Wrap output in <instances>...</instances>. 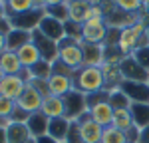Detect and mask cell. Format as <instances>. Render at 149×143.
<instances>
[{
    "label": "cell",
    "mask_w": 149,
    "mask_h": 143,
    "mask_svg": "<svg viewBox=\"0 0 149 143\" xmlns=\"http://www.w3.org/2000/svg\"><path fill=\"white\" fill-rule=\"evenodd\" d=\"M74 90H78L86 95H92L105 90V80H103L102 68L93 66H81L74 76Z\"/></svg>",
    "instance_id": "cell-1"
},
{
    "label": "cell",
    "mask_w": 149,
    "mask_h": 143,
    "mask_svg": "<svg viewBox=\"0 0 149 143\" xmlns=\"http://www.w3.org/2000/svg\"><path fill=\"white\" fill-rule=\"evenodd\" d=\"M109 97V92L107 90H102L97 94L88 95V103H90V115L95 123H100L102 127H109L113 123V107L109 106L107 101Z\"/></svg>",
    "instance_id": "cell-2"
},
{
    "label": "cell",
    "mask_w": 149,
    "mask_h": 143,
    "mask_svg": "<svg viewBox=\"0 0 149 143\" xmlns=\"http://www.w3.org/2000/svg\"><path fill=\"white\" fill-rule=\"evenodd\" d=\"M58 60L62 64H66L72 70H80L84 66V52H81V44L76 40L64 38L60 42V52H58Z\"/></svg>",
    "instance_id": "cell-3"
},
{
    "label": "cell",
    "mask_w": 149,
    "mask_h": 143,
    "mask_svg": "<svg viewBox=\"0 0 149 143\" xmlns=\"http://www.w3.org/2000/svg\"><path fill=\"white\" fill-rule=\"evenodd\" d=\"M44 8H34V10L28 12H20V14H12L8 16V24L10 28H16V30H26V32H34L36 28L40 26L42 18H44Z\"/></svg>",
    "instance_id": "cell-4"
},
{
    "label": "cell",
    "mask_w": 149,
    "mask_h": 143,
    "mask_svg": "<svg viewBox=\"0 0 149 143\" xmlns=\"http://www.w3.org/2000/svg\"><path fill=\"white\" fill-rule=\"evenodd\" d=\"M64 106H66V115L70 121H76L80 119L84 113L90 111V103H88V95L78 92V90H72L68 95H64Z\"/></svg>",
    "instance_id": "cell-5"
},
{
    "label": "cell",
    "mask_w": 149,
    "mask_h": 143,
    "mask_svg": "<svg viewBox=\"0 0 149 143\" xmlns=\"http://www.w3.org/2000/svg\"><path fill=\"white\" fill-rule=\"evenodd\" d=\"M26 87H28V82L22 74L20 76H2V80H0V95L8 97L12 101H18V97L24 94Z\"/></svg>",
    "instance_id": "cell-6"
},
{
    "label": "cell",
    "mask_w": 149,
    "mask_h": 143,
    "mask_svg": "<svg viewBox=\"0 0 149 143\" xmlns=\"http://www.w3.org/2000/svg\"><path fill=\"white\" fill-rule=\"evenodd\" d=\"M119 72H121L123 82H145V83H149V70H145L141 64H137L133 60V56H127V58L121 60Z\"/></svg>",
    "instance_id": "cell-7"
},
{
    "label": "cell",
    "mask_w": 149,
    "mask_h": 143,
    "mask_svg": "<svg viewBox=\"0 0 149 143\" xmlns=\"http://www.w3.org/2000/svg\"><path fill=\"white\" fill-rule=\"evenodd\" d=\"M32 42H34L36 48L40 50L42 60H46V62H50V64L58 62V52H60V44H58V42H54V40L46 38V36L42 34L38 28L32 32Z\"/></svg>",
    "instance_id": "cell-8"
},
{
    "label": "cell",
    "mask_w": 149,
    "mask_h": 143,
    "mask_svg": "<svg viewBox=\"0 0 149 143\" xmlns=\"http://www.w3.org/2000/svg\"><path fill=\"white\" fill-rule=\"evenodd\" d=\"M80 123V129H81V139L84 143H102V135H103V127L100 123H95L88 113H84L80 119H76Z\"/></svg>",
    "instance_id": "cell-9"
},
{
    "label": "cell",
    "mask_w": 149,
    "mask_h": 143,
    "mask_svg": "<svg viewBox=\"0 0 149 143\" xmlns=\"http://www.w3.org/2000/svg\"><path fill=\"white\" fill-rule=\"evenodd\" d=\"M42 103H44V95L40 94L34 85H30V83H28V87L24 90V94L20 95L18 101H16V106L20 107V109H24L26 113H36V111H40V109H42Z\"/></svg>",
    "instance_id": "cell-10"
},
{
    "label": "cell",
    "mask_w": 149,
    "mask_h": 143,
    "mask_svg": "<svg viewBox=\"0 0 149 143\" xmlns=\"http://www.w3.org/2000/svg\"><path fill=\"white\" fill-rule=\"evenodd\" d=\"M131 103H149V83L145 82H121L119 85Z\"/></svg>",
    "instance_id": "cell-11"
},
{
    "label": "cell",
    "mask_w": 149,
    "mask_h": 143,
    "mask_svg": "<svg viewBox=\"0 0 149 143\" xmlns=\"http://www.w3.org/2000/svg\"><path fill=\"white\" fill-rule=\"evenodd\" d=\"M38 30L46 36V38L54 40V42H58V44L66 38V26H64V22H60V20L52 18V16H46V14H44L42 22H40V26H38Z\"/></svg>",
    "instance_id": "cell-12"
},
{
    "label": "cell",
    "mask_w": 149,
    "mask_h": 143,
    "mask_svg": "<svg viewBox=\"0 0 149 143\" xmlns=\"http://www.w3.org/2000/svg\"><path fill=\"white\" fill-rule=\"evenodd\" d=\"M105 38H107V24H81V42L84 44H105Z\"/></svg>",
    "instance_id": "cell-13"
},
{
    "label": "cell",
    "mask_w": 149,
    "mask_h": 143,
    "mask_svg": "<svg viewBox=\"0 0 149 143\" xmlns=\"http://www.w3.org/2000/svg\"><path fill=\"white\" fill-rule=\"evenodd\" d=\"M4 127H6L8 143H28V141L34 139L26 123H18V121H10V119H8V121L4 123Z\"/></svg>",
    "instance_id": "cell-14"
},
{
    "label": "cell",
    "mask_w": 149,
    "mask_h": 143,
    "mask_svg": "<svg viewBox=\"0 0 149 143\" xmlns=\"http://www.w3.org/2000/svg\"><path fill=\"white\" fill-rule=\"evenodd\" d=\"M81 52H84V66L102 68V64L105 62V46L102 44H84L81 42Z\"/></svg>",
    "instance_id": "cell-15"
},
{
    "label": "cell",
    "mask_w": 149,
    "mask_h": 143,
    "mask_svg": "<svg viewBox=\"0 0 149 143\" xmlns=\"http://www.w3.org/2000/svg\"><path fill=\"white\" fill-rule=\"evenodd\" d=\"M48 90L50 95H58V97H64L74 90V80L68 76H62V74H52L50 80H48Z\"/></svg>",
    "instance_id": "cell-16"
},
{
    "label": "cell",
    "mask_w": 149,
    "mask_h": 143,
    "mask_svg": "<svg viewBox=\"0 0 149 143\" xmlns=\"http://www.w3.org/2000/svg\"><path fill=\"white\" fill-rule=\"evenodd\" d=\"M0 70L4 76H20L24 72V66L18 60V54L12 52V50H6L0 54Z\"/></svg>",
    "instance_id": "cell-17"
},
{
    "label": "cell",
    "mask_w": 149,
    "mask_h": 143,
    "mask_svg": "<svg viewBox=\"0 0 149 143\" xmlns=\"http://www.w3.org/2000/svg\"><path fill=\"white\" fill-rule=\"evenodd\" d=\"M48 119H56V117H64L66 115V106H64V97L58 95H46L44 103L40 109Z\"/></svg>",
    "instance_id": "cell-18"
},
{
    "label": "cell",
    "mask_w": 149,
    "mask_h": 143,
    "mask_svg": "<svg viewBox=\"0 0 149 143\" xmlns=\"http://www.w3.org/2000/svg\"><path fill=\"white\" fill-rule=\"evenodd\" d=\"M26 125H28V129H30V133H32V137L38 139V137H42V135H48L50 119H48L42 111H36V113H30Z\"/></svg>",
    "instance_id": "cell-19"
},
{
    "label": "cell",
    "mask_w": 149,
    "mask_h": 143,
    "mask_svg": "<svg viewBox=\"0 0 149 143\" xmlns=\"http://www.w3.org/2000/svg\"><path fill=\"white\" fill-rule=\"evenodd\" d=\"M30 42H32V32H26V30L10 28V32L6 34V50H12V52H18Z\"/></svg>",
    "instance_id": "cell-20"
},
{
    "label": "cell",
    "mask_w": 149,
    "mask_h": 143,
    "mask_svg": "<svg viewBox=\"0 0 149 143\" xmlns=\"http://www.w3.org/2000/svg\"><path fill=\"white\" fill-rule=\"evenodd\" d=\"M18 60H20V64H22L26 70H30L32 66H36L40 60H42V56H40V50L36 48L34 42H30V44H26V46H22L18 52Z\"/></svg>",
    "instance_id": "cell-21"
},
{
    "label": "cell",
    "mask_w": 149,
    "mask_h": 143,
    "mask_svg": "<svg viewBox=\"0 0 149 143\" xmlns=\"http://www.w3.org/2000/svg\"><path fill=\"white\" fill-rule=\"evenodd\" d=\"M70 121L68 117H56V119H50V125H48V135L52 139H56L58 143H64L66 141V135H68L70 129Z\"/></svg>",
    "instance_id": "cell-22"
},
{
    "label": "cell",
    "mask_w": 149,
    "mask_h": 143,
    "mask_svg": "<svg viewBox=\"0 0 149 143\" xmlns=\"http://www.w3.org/2000/svg\"><path fill=\"white\" fill-rule=\"evenodd\" d=\"M102 74H103V80H105V90H115V87H119L121 82H123L121 72H119V66H113V64L103 62L102 64Z\"/></svg>",
    "instance_id": "cell-23"
},
{
    "label": "cell",
    "mask_w": 149,
    "mask_h": 143,
    "mask_svg": "<svg viewBox=\"0 0 149 143\" xmlns=\"http://www.w3.org/2000/svg\"><path fill=\"white\" fill-rule=\"evenodd\" d=\"M92 6L90 0H74V2H68V20L76 24H84L86 20V12Z\"/></svg>",
    "instance_id": "cell-24"
},
{
    "label": "cell",
    "mask_w": 149,
    "mask_h": 143,
    "mask_svg": "<svg viewBox=\"0 0 149 143\" xmlns=\"http://www.w3.org/2000/svg\"><path fill=\"white\" fill-rule=\"evenodd\" d=\"M129 111H131L135 127L143 129V127L149 125V103H131Z\"/></svg>",
    "instance_id": "cell-25"
},
{
    "label": "cell",
    "mask_w": 149,
    "mask_h": 143,
    "mask_svg": "<svg viewBox=\"0 0 149 143\" xmlns=\"http://www.w3.org/2000/svg\"><path fill=\"white\" fill-rule=\"evenodd\" d=\"M107 92H109L107 101H109V106L113 107V109H129V107H131V99L123 94V90H121V87L107 90Z\"/></svg>",
    "instance_id": "cell-26"
},
{
    "label": "cell",
    "mask_w": 149,
    "mask_h": 143,
    "mask_svg": "<svg viewBox=\"0 0 149 143\" xmlns=\"http://www.w3.org/2000/svg\"><path fill=\"white\" fill-rule=\"evenodd\" d=\"M113 127L121 131H129L135 123H133V117H131V111L129 109H115L113 111Z\"/></svg>",
    "instance_id": "cell-27"
},
{
    "label": "cell",
    "mask_w": 149,
    "mask_h": 143,
    "mask_svg": "<svg viewBox=\"0 0 149 143\" xmlns=\"http://www.w3.org/2000/svg\"><path fill=\"white\" fill-rule=\"evenodd\" d=\"M111 2L117 10L127 14H143V6H145V0H111Z\"/></svg>",
    "instance_id": "cell-28"
},
{
    "label": "cell",
    "mask_w": 149,
    "mask_h": 143,
    "mask_svg": "<svg viewBox=\"0 0 149 143\" xmlns=\"http://www.w3.org/2000/svg\"><path fill=\"white\" fill-rule=\"evenodd\" d=\"M28 72H30V80H50V76L54 74L52 64L46 62V60H40V62H38L36 66H32Z\"/></svg>",
    "instance_id": "cell-29"
},
{
    "label": "cell",
    "mask_w": 149,
    "mask_h": 143,
    "mask_svg": "<svg viewBox=\"0 0 149 143\" xmlns=\"http://www.w3.org/2000/svg\"><path fill=\"white\" fill-rule=\"evenodd\" d=\"M102 143H127L125 131L117 129V127H113V125H109V127H103Z\"/></svg>",
    "instance_id": "cell-30"
},
{
    "label": "cell",
    "mask_w": 149,
    "mask_h": 143,
    "mask_svg": "<svg viewBox=\"0 0 149 143\" xmlns=\"http://www.w3.org/2000/svg\"><path fill=\"white\" fill-rule=\"evenodd\" d=\"M6 6H8V16L38 8V6H36V0H8V4H6Z\"/></svg>",
    "instance_id": "cell-31"
},
{
    "label": "cell",
    "mask_w": 149,
    "mask_h": 143,
    "mask_svg": "<svg viewBox=\"0 0 149 143\" xmlns=\"http://www.w3.org/2000/svg\"><path fill=\"white\" fill-rule=\"evenodd\" d=\"M46 12V16H52V18H56L60 22H68V2L66 4H58V6H46L44 8Z\"/></svg>",
    "instance_id": "cell-32"
},
{
    "label": "cell",
    "mask_w": 149,
    "mask_h": 143,
    "mask_svg": "<svg viewBox=\"0 0 149 143\" xmlns=\"http://www.w3.org/2000/svg\"><path fill=\"white\" fill-rule=\"evenodd\" d=\"M14 109H16V101H12L8 97H2V95H0V119L8 121V119L12 117V113H14Z\"/></svg>",
    "instance_id": "cell-33"
},
{
    "label": "cell",
    "mask_w": 149,
    "mask_h": 143,
    "mask_svg": "<svg viewBox=\"0 0 149 143\" xmlns=\"http://www.w3.org/2000/svg\"><path fill=\"white\" fill-rule=\"evenodd\" d=\"M64 143H84V139H81V129H80V123L78 121H72L70 123V129H68V135H66V141Z\"/></svg>",
    "instance_id": "cell-34"
},
{
    "label": "cell",
    "mask_w": 149,
    "mask_h": 143,
    "mask_svg": "<svg viewBox=\"0 0 149 143\" xmlns=\"http://www.w3.org/2000/svg\"><path fill=\"white\" fill-rule=\"evenodd\" d=\"M133 60L137 62V64H141L145 70H149V46H143V48H137L133 54Z\"/></svg>",
    "instance_id": "cell-35"
},
{
    "label": "cell",
    "mask_w": 149,
    "mask_h": 143,
    "mask_svg": "<svg viewBox=\"0 0 149 143\" xmlns=\"http://www.w3.org/2000/svg\"><path fill=\"white\" fill-rule=\"evenodd\" d=\"M52 70L56 72V74H62V76H68V78H72V80H74L76 72H78V70H72V68H68V66H66V64H62L60 60L52 64Z\"/></svg>",
    "instance_id": "cell-36"
},
{
    "label": "cell",
    "mask_w": 149,
    "mask_h": 143,
    "mask_svg": "<svg viewBox=\"0 0 149 143\" xmlns=\"http://www.w3.org/2000/svg\"><path fill=\"white\" fill-rule=\"evenodd\" d=\"M92 18H105V12H103L102 4H92L88 12H86V20L84 22H88V20H92Z\"/></svg>",
    "instance_id": "cell-37"
},
{
    "label": "cell",
    "mask_w": 149,
    "mask_h": 143,
    "mask_svg": "<svg viewBox=\"0 0 149 143\" xmlns=\"http://www.w3.org/2000/svg\"><path fill=\"white\" fill-rule=\"evenodd\" d=\"M28 83H30V85H34V87L42 95H44V97H46V95H50V90H48V80H30Z\"/></svg>",
    "instance_id": "cell-38"
},
{
    "label": "cell",
    "mask_w": 149,
    "mask_h": 143,
    "mask_svg": "<svg viewBox=\"0 0 149 143\" xmlns=\"http://www.w3.org/2000/svg\"><path fill=\"white\" fill-rule=\"evenodd\" d=\"M139 143H149V125L141 129V133H139Z\"/></svg>",
    "instance_id": "cell-39"
},
{
    "label": "cell",
    "mask_w": 149,
    "mask_h": 143,
    "mask_svg": "<svg viewBox=\"0 0 149 143\" xmlns=\"http://www.w3.org/2000/svg\"><path fill=\"white\" fill-rule=\"evenodd\" d=\"M6 18H8V6L0 2V20H6Z\"/></svg>",
    "instance_id": "cell-40"
},
{
    "label": "cell",
    "mask_w": 149,
    "mask_h": 143,
    "mask_svg": "<svg viewBox=\"0 0 149 143\" xmlns=\"http://www.w3.org/2000/svg\"><path fill=\"white\" fill-rule=\"evenodd\" d=\"M6 52V32H0V54Z\"/></svg>",
    "instance_id": "cell-41"
},
{
    "label": "cell",
    "mask_w": 149,
    "mask_h": 143,
    "mask_svg": "<svg viewBox=\"0 0 149 143\" xmlns=\"http://www.w3.org/2000/svg\"><path fill=\"white\" fill-rule=\"evenodd\" d=\"M36 143H58V141H56V139H52L50 135H42V137L36 139Z\"/></svg>",
    "instance_id": "cell-42"
},
{
    "label": "cell",
    "mask_w": 149,
    "mask_h": 143,
    "mask_svg": "<svg viewBox=\"0 0 149 143\" xmlns=\"http://www.w3.org/2000/svg\"><path fill=\"white\" fill-rule=\"evenodd\" d=\"M58 4H66V0H44V8L46 6H58Z\"/></svg>",
    "instance_id": "cell-43"
},
{
    "label": "cell",
    "mask_w": 149,
    "mask_h": 143,
    "mask_svg": "<svg viewBox=\"0 0 149 143\" xmlns=\"http://www.w3.org/2000/svg\"><path fill=\"white\" fill-rule=\"evenodd\" d=\"M0 143H8V137H6V127L0 125Z\"/></svg>",
    "instance_id": "cell-44"
},
{
    "label": "cell",
    "mask_w": 149,
    "mask_h": 143,
    "mask_svg": "<svg viewBox=\"0 0 149 143\" xmlns=\"http://www.w3.org/2000/svg\"><path fill=\"white\" fill-rule=\"evenodd\" d=\"M143 16H145V20H149V0H145V6H143Z\"/></svg>",
    "instance_id": "cell-45"
},
{
    "label": "cell",
    "mask_w": 149,
    "mask_h": 143,
    "mask_svg": "<svg viewBox=\"0 0 149 143\" xmlns=\"http://www.w3.org/2000/svg\"><path fill=\"white\" fill-rule=\"evenodd\" d=\"M145 34L149 36V20H147V22H145Z\"/></svg>",
    "instance_id": "cell-46"
},
{
    "label": "cell",
    "mask_w": 149,
    "mask_h": 143,
    "mask_svg": "<svg viewBox=\"0 0 149 143\" xmlns=\"http://www.w3.org/2000/svg\"><path fill=\"white\" fill-rule=\"evenodd\" d=\"M92 4H100V2H103V0H90Z\"/></svg>",
    "instance_id": "cell-47"
},
{
    "label": "cell",
    "mask_w": 149,
    "mask_h": 143,
    "mask_svg": "<svg viewBox=\"0 0 149 143\" xmlns=\"http://www.w3.org/2000/svg\"><path fill=\"white\" fill-rule=\"evenodd\" d=\"M4 123H6V121H4V119H0V125H4Z\"/></svg>",
    "instance_id": "cell-48"
},
{
    "label": "cell",
    "mask_w": 149,
    "mask_h": 143,
    "mask_svg": "<svg viewBox=\"0 0 149 143\" xmlns=\"http://www.w3.org/2000/svg\"><path fill=\"white\" fill-rule=\"evenodd\" d=\"M0 2H4V4H8V0H0Z\"/></svg>",
    "instance_id": "cell-49"
},
{
    "label": "cell",
    "mask_w": 149,
    "mask_h": 143,
    "mask_svg": "<svg viewBox=\"0 0 149 143\" xmlns=\"http://www.w3.org/2000/svg\"><path fill=\"white\" fill-rule=\"evenodd\" d=\"M2 76H4V74H2V70H0V80H2Z\"/></svg>",
    "instance_id": "cell-50"
},
{
    "label": "cell",
    "mask_w": 149,
    "mask_h": 143,
    "mask_svg": "<svg viewBox=\"0 0 149 143\" xmlns=\"http://www.w3.org/2000/svg\"><path fill=\"white\" fill-rule=\"evenodd\" d=\"M28 143H36V139H32V141H28Z\"/></svg>",
    "instance_id": "cell-51"
},
{
    "label": "cell",
    "mask_w": 149,
    "mask_h": 143,
    "mask_svg": "<svg viewBox=\"0 0 149 143\" xmlns=\"http://www.w3.org/2000/svg\"><path fill=\"white\" fill-rule=\"evenodd\" d=\"M66 2H74V0H66Z\"/></svg>",
    "instance_id": "cell-52"
}]
</instances>
